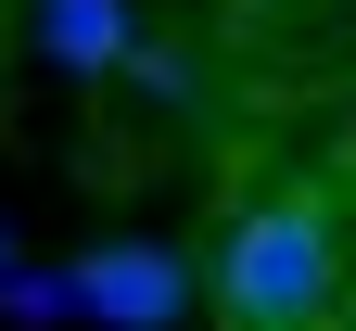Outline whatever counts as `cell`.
Here are the masks:
<instances>
[{"instance_id":"6da1fadb","label":"cell","mask_w":356,"mask_h":331,"mask_svg":"<svg viewBox=\"0 0 356 331\" xmlns=\"http://www.w3.org/2000/svg\"><path fill=\"white\" fill-rule=\"evenodd\" d=\"M216 331H331L343 318V229L318 192H267V204H229L216 229Z\"/></svg>"},{"instance_id":"7a4b0ae2","label":"cell","mask_w":356,"mask_h":331,"mask_svg":"<svg viewBox=\"0 0 356 331\" xmlns=\"http://www.w3.org/2000/svg\"><path fill=\"white\" fill-rule=\"evenodd\" d=\"M178 293H191V280H178V255H153V243H102V255L76 268V306H102V318H127V331H165Z\"/></svg>"},{"instance_id":"3957f363","label":"cell","mask_w":356,"mask_h":331,"mask_svg":"<svg viewBox=\"0 0 356 331\" xmlns=\"http://www.w3.org/2000/svg\"><path fill=\"white\" fill-rule=\"evenodd\" d=\"M38 38H51V64L115 77L127 64V0H38Z\"/></svg>"}]
</instances>
